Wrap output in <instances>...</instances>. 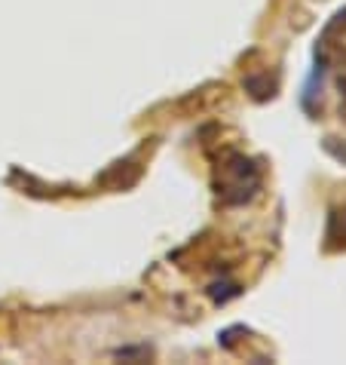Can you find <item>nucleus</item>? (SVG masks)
I'll list each match as a JSON object with an SVG mask.
<instances>
[{
    "label": "nucleus",
    "mask_w": 346,
    "mask_h": 365,
    "mask_svg": "<svg viewBox=\"0 0 346 365\" xmlns=\"http://www.w3.org/2000/svg\"><path fill=\"white\" fill-rule=\"evenodd\" d=\"M325 246H328V249H346V209H334L328 215Z\"/></svg>",
    "instance_id": "f257e3e1"
},
{
    "label": "nucleus",
    "mask_w": 346,
    "mask_h": 365,
    "mask_svg": "<svg viewBox=\"0 0 346 365\" xmlns=\"http://www.w3.org/2000/svg\"><path fill=\"white\" fill-rule=\"evenodd\" d=\"M246 89L258 101H267V98H273V89H276V83H273L270 77H248L246 80Z\"/></svg>",
    "instance_id": "f03ea898"
}]
</instances>
